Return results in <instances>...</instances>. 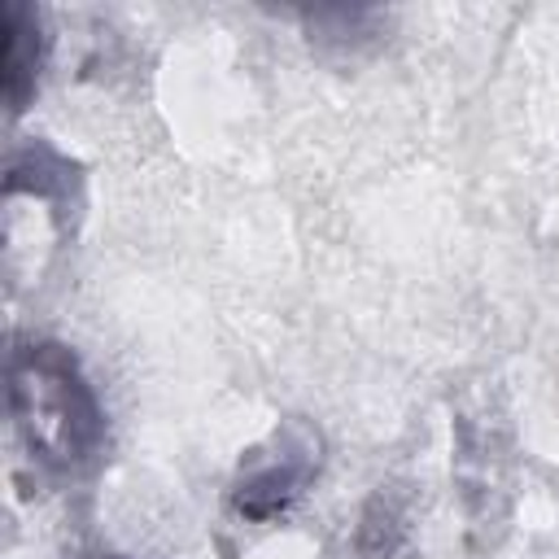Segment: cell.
Masks as SVG:
<instances>
[{"label": "cell", "mask_w": 559, "mask_h": 559, "mask_svg": "<svg viewBox=\"0 0 559 559\" xmlns=\"http://www.w3.org/2000/svg\"><path fill=\"white\" fill-rule=\"evenodd\" d=\"M9 406L26 450L48 467H79L100 445V411L61 345H31L9 362Z\"/></svg>", "instance_id": "1"}]
</instances>
